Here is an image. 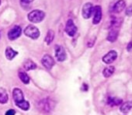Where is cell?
<instances>
[{"label": "cell", "mask_w": 132, "mask_h": 115, "mask_svg": "<svg viewBox=\"0 0 132 115\" xmlns=\"http://www.w3.org/2000/svg\"><path fill=\"white\" fill-rule=\"evenodd\" d=\"M55 57L58 62H64L66 59V52L64 48L61 45H56L54 47Z\"/></svg>", "instance_id": "cell-7"}, {"label": "cell", "mask_w": 132, "mask_h": 115, "mask_svg": "<svg viewBox=\"0 0 132 115\" xmlns=\"http://www.w3.org/2000/svg\"><path fill=\"white\" fill-rule=\"evenodd\" d=\"M24 34L28 37L36 40L40 37V30L33 25H28L24 30Z\"/></svg>", "instance_id": "cell-5"}, {"label": "cell", "mask_w": 132, "mask_h": 115, "mask_svg": "<svg viewBox=\"0 0 132 115\" xmlns=\"http://www.w3.org/2000/svg\"><path fill=\"white\" fill-rule=\"evenodd\" d=\"M54 38V32L52 30H49L47 31V36L45 37V42L47 45L51 44V43L53 41Z\"/></svg>", "instance_id": "cell-20"}, {"label": "cell", "mask_w": 132, "mask_h": 115, "mask_svg": "<svg viewBox=\"0 0 132 115\" xmlns=\"http://www.w3.org/2000/svg\"><path fill=\"white\" fill-rule=\"evenodd\" d=\"M0 5H1V0H0Z\"/></svg>", "instance_id": "cell-27"}, {"label": "cell", "mask_w": 132, "mask_h": 115, "mask_svg": "<svg viewBox=\"0 0 132 115\" xmlns=\"http://www.w3.org/2000/svg\"><path fill=\"white\" fill-rule=\"evenodd\" d=\"M132 108V101H127V102H125V103H123L122 105L120 106V111L122 113H128Z\"/></svg>", "instance_id": "cell-15"}, {"label": "cell", "mask_w": 132, "mask_h": 115, "mask_svg": "<svg viewBox=\"0 0 132 115\" xmlns=\"http://www.w3.org/2000/svg\"><path fill=\"white\" fill-rule=\"evenodd\" d=\"M114 71H115V68L113 66H109V67H106V69H104V70L103 72V75L104 76V77L108 78L113 74Z\"/></svg>", "instance_id": "cell-21"}, {"label": "cell", "mask_w": 132, "mask_h": 115, "mask_svg": "<svg viewBox=\"0 0 132 115\" xmlns=\"http://www.w3.org/2000/svg\"><path fill=\"white\" fill-rule=\"evenodd\" d=\"M8 94L5 89L0 88V103H6L8 101Z\"/></svg>", "instance_id": "cell-17"}, {"label": "cell", "mask_w": 132, "mask_h": 115, "mask_svg": "<svg viewBox=\"0 0 132 115\" xmlns=\"http://www.w3.org/2000/svg\"><path fill=\"white\" fill-rule=\"evenodd\" d=\"M93 24H98L102 20V8L100 6H96L93 7Z\"/></svg>", "instance_id": "cell-10"}, {"label": "cell", "mask_w": 132, "mask_h": 115, "mask_svg": "<svg viewBox=\"0 0 132 115\" xmlns=\"http://www.w3.org/2000/svg\"><path fill=\"white\" fill-rule=\"evenodd\" d=\"M117 59V53L116 51H110L103 57V62L106 64H111Z\"/></svg>", "instance_id": "cell-11"}, {"label": "cell", "mask_w": 132, "mask_h": 115, "mask_svg": "<svg viewBox=\"0 0 132 115\" xmlns=\"http://www.w3.org/2000/svg\"><path fill=\"white\" fill-rule=\"evenodd\" d=\"M42 65L47 69H51L54 65V60L49 54H45L41 59Z\"/></svg>", "instance_id": "cell-12"}, {"label": "cell", "mask_w": 132, "mask_h": 115, "mask_svg": "<svg viewBox=\"0 0 132 115\" xmlns=\"http://www.w3.org/2000/svg\"><path fill=\"white\" fill-rule=\"evenodd\" d=\"M15 113H16V111L14 110H9L6 113V115H15Z\"/></svg>", "instance_id": "cell-24"}, {"label": "cell", "mask_w": 132, "mask_h": 115, "mask_svg": "<svg viewBox=\"0 0 132 115\" xmlns=\"http://www.w3.org/2000/svg\"><path fill=\"white\" fill-rule=\"evenodd\" d=\"M125 7H126L125 1H123V0H118L113 5L112 10L114 13H120L125 9Z\"/></svg>", "instance_id": "cell-13"}, {"label": "cell", "mask_w": 132, "mask_h": 115, "mask_svg": "<svg viewBox=\"0 0 132 115\" xmlns=\"http://www.w3.org/2000/svg\"><path fill=\"white\" fill-rule=\"evenodd\" d=\"M44 17H45V13L40 10H34L30 13H29V14L27 15L28 20L34 23H40L44 19Z\"/></svg>", "instance_id": "cell-3"}, {"label": "cell", "mask_w": 132, "mask_h": 115, "mask_svg": "<svg viewBox=\"0 0 132 115\" xmlns=\"http://www.w3.org/2000/svg\"><path fill=\"white\" fill-rule=\"evenodd\" d=\"M65 32L67 33V34L70 37H73L76 35V34L77 33V27L75 25L74 22L72 20H69L66 23V26H65Z\"/></svg>", "instance_id": "cell-8"}, {"label": "cell", "mask_w": 132, "mask_h": 115, "mask_svg": "<svg viewBox=\"0 0 132 115\" xmlns=\"http://www.w3.org/2000/svg\"><path fill=\"white\" fill-rule=\"evenodd\" d=\"M125 13H126L127 16H131V15H132V6H129V7L126 10Z\"/></svg>", "instance_id": "cell-23"}, {"label": "cell", "mask_w": 132, "mask_h": 115, "mask_svg": "<svg viewBox=\"0 0 132 115\" xmlns=\"http://www.w3.org/2000/svg\"><path fill=\"white\" fill-rule=\"evenodd\" d=\"M107 103L110 106H117V105H120V103H122L123 101L120 98H117V97H109Z\"/></svg>", "instance_id": "cell-18"}, {"label": "cell", "mask_w": 132, "mask_h": 115, "mask_svg": "<svg viewBox=\"0 0 132 115\" xmlns=\"http://www.w3.org/2000/svg\"><path fill=\"white\" fill-rule=\"evenodd\" d=\"M127 51H131V49H132V41H130L128 44H127Z\"/></svg>", "instance_id": "cell-26"}, {"label": "cell", "mask_w": 132, "mask_h": 115, "mask_svg": "<svg viewBox=\"0 0 132 115\" xmlns=\"http://www.w3.org/2000/svg\"><path fill=\"white\" fill-rule=\"evenodd\" d=\"M22 33V29L20 26H14L13 28H11L8 33V37L11 40H14L17 39Z\"/></svg>", "instance_id": "cell-9"}, {"label": "cell", "mask_w": 132, "mask_h": 115, "mask_svg": "<svg viewBox=\"0 0 132 115\" xmlns=\"http://www.w3.org/2000/svg\"><path fill=\"white\" fill-rule=\"evenodd\" d=\"M37 106L40 110H41L44 113H49L51 111L54 107V102L48 98L44 99L41 101H40L37 104Z\"/></svg>", "instance_id": "cell-4"}, {"label": "cell", "mask_w": 132, "mask_h": 115, "mask_svg": "<svg viewBox=\"0 0 132 115\" xmlns=\"http://www.w3.org/2000/svg\"><path fill=\"white\" fill-rule=\"evenodd\" d=\"M34 1V0H20V4L23 7H27Z\"/></svg>", "instance_id": "cell-22"}, {"label": "cell", "mask_w": 132, "mask_h": 115, "mask_svg": "<svg viewBox=\"0 0 132 115\" xmlns=\"http://www.w3.org/2000/svg\"><path fill=\"white\" fill-rule=\"evenodd\" d=\"M18 54V52L14 51L13 48H11L10 47H8L6 49V57L7 58V59L9 60H12Z\"/></svg>", "instance_id": "cell-14"}, {"label": "cell", "mask_w": 132, "mask_h": 115, "mask_svg": "<svg viewBox=\"0 0 132 115\" xmlns=\"http://www.w3.org/2000/svg\"><path fill=\"white\" fill-rule=\"evenodd\" d=\"M121 23H122V20L120 18L113 17L111 20L110 27V31H109L107 37H106L108 41L114 42L117 39Z\"/></svg>", "instance_id": "cell-1"}, {"label": "cell", "mask_w": 132, "mask_h": 115, "mask_svg": "<svg viewBox=\"0 0 132 115\" xmlns=\"http://www.w3.org/2000/svg\"><path fill=\"white\" fill-rule=\"evenodd\" d=\"M13 100L16 104V106L18 107H20V109L23 110H27L30 108V104L27 101H26L24 100L23 97V92L21 91V89H14L13 92Z\"/></svg>", "instance_id": "cell-2"}, {"label": "cell", "mask_w": 132, "mask_h": 115, "mask_svg": "<svg viewBox=\"0 0 132 115\" xmlns=\"http://www.w3.org/2000/svg\"><path fill=\"white\" fill-rule=\"evenodd\" d=\"M93 5L91 3H86L82 6V15L84 19H89L93 13Z\"/></svg>", "instance_id": "cell-6"}, {"label": "cell", "mask_w": 132, "mask_h": 115, "mask_svg": "<svg viewBox=\"0 0 132 115\" xmlns=\"http://www.w3.org/2000/svg\"><path fill=\"white\" fill-rule=\"evenodd\" d=\"M18 75H19L20 79H21V81H22L23 83H25V84L29 83V82H30V78H29L28 75H27L25 72H23V71H22V70H20Z\"/></svg>", "instance_id": "cell-19"}, {"label": "cell", "mask_w": 132, "mask_h": 115, "mask_svg": "<svg viewBox=\"0 0 132 115\" xmlns=\"http://www.w3.org/2000/svg\"><path fill=\"white\" fill-rule=\"evenodd\" d=\"M95 44V40H90L89 41V43H88V47H92L93 46V44Z\"/></svg>", "instance_id": "cell-25"}, {"label": "cell", "mask_w": 132, "mask_h": 115, "mask_svg": "<svg viewBox=\"0 0 132 115\" xmlns=\"http://www.w3.org/2000/svg\"><path fill=\"white\" fill-rule=\"evenodd\" d=\"M23 68L25 69V70L29 71V70L35 69L37 68V65L33 61H31L30 59H27V61H25L23 62Z\"/></svg>", "instance_id": "cell-16"}]
</instances>
